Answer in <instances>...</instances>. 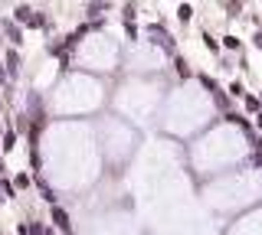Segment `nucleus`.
<instances>
[{"instance_id":"1","label":"nucleus","mask_w":262,"mask_h":235,"mask_svg":"<svg viewBox=\"0 0 262 235\" xmlns=\"http://www.w3.org/2000/svg\"><path fill=\"white\" fill-rule=\"evenodd\" d=\"M3 30H7V39H13V46H20V43H23V30H20V26H13V23H7Z\"/></svg>"},{"instance_id":"2","label":"nucleus","mask_w":262,"mask_h":235,"mask_svg":"<svg viewBox=\"0 0 262 235\" xmlns=\"http://www.w3.org/2000/svg\"><path fill=\"white\" fill-rule=\"evenodd\" d=\"M177 20L190 23V20H194V7H190V3H180V7H177Z\"/></svg>"},{"instance_id":"3","label":"nucleus","mask_w":262,"mask_h":235,"mask_svg":"<svg viewBox=\"0 0 262 235\" xmlns=\"http://www.w3.org/2000/svg\"><path fill=\"white\" fill-rule=\"evenodd\" d=\"M53 222L63 229V232H69V215L63 213V209H53Z\"/></svg>"},{"instance_id":"4","label":"nucleus","mask_w":262,"mask_h":235,"mask_svg":"<svg viewBox=\"0 0 262 235\" xmlns=\"http://www.w3.org/2000/svg\"><path fill=\"white\" fill-rule=\"evenodd\" d=\"M7 72H13V75L20 72V56L13 53V49H10V53H7Z\"/></svg>"},{"instance_id":"5","label":"nucleus","mask_w":262,"mask_h":235,"mask_svg":"<svg viewBox=\"0 0 262 235\" xmlns=\"http://www.w3.org/2000/svg\"><path fill=\"white\" fill-rule=\"evenodd\" d=\"M13 17H17V20H20V23H30L33 10H30V7H26V3H20V7H17V10H13Z\"/></svg>"},{"instance_id":"6","label":"nucleus","mask_w":262,"mask_h":235,"mask_svg":"<svg viewBox=\"0 0 262 235\" xmlns=\"http://www.w3.org/2000/svg\"><path fill=\"white\" fill-rule=\"evenodd\" d=\"M109 7H111V0H92L86 13H102V10H109Z\"/></svg>"},{"instance_id":"7","label":"nucleus","mask_w":262,"mask_h":235,"mask_svg":"<svg viewBox=\"0 0 262 235\" xmlns=\"http://www.w3.org/2000/svg\"><path fill=\"white\" fill-rule=\"evenodd\" d=\"M13 144H17V134H3V150H13Z\"/></svg>"},{"instance_id":"8","label":"nucleus","mask_w":262,"mask_h":235,"mask_svg":"<svg viewBox=\"0 0 262 235\" xmlns=\"http://www.w3.org/2000/svg\"><path fill=\"white\" fill-rule=\"evenodd\" d=\"M223 46H226V49H240V39H236V36H223Z\"/></svg>"},{"instance_id":"9","label":"nucleus","mask_w":262,"mask_h":235,"mask_svg":"<svg viewBox=\"0 0 262 235\" xmlns=\"http://www.w3.org/2000/svg\"><path fill=\"white\" fill-rule=\"evenodd\" d=\"M259 105H262L259 98H252V95H246V108H249V111H259Z\"/></svg>"},{"instance_id":"10","label":"nucleus","mask_w":262,"mask_h":235,"mask_svg":"<svg viewBox=\"0 0 262 235\" xmlns=\"http://www.w3.org/2000/svg\"><path fill=\"white\" fill-rule=\"evenodd\" d=\"M229 92H233V95H246V88H242V82H233V85H229Z\"/></svg>"},{"instance_id":"11","label":"nucleus","mask_w":262,"mask_h":235,"mask_svg":"<svg viewBox=\"0 0 262 235\" xmlns=\"http://www.w3.org/2000/svg\"><path fill=\"white\" fill-rule=\"evenodd\" d=\"M121 17H125V23H134V7H125V10H121Z\"/></svg>"},{"instance_id":"12","label":"nucleus","mask_w":262,"mask_h":235,"mask_svg":"<svg viewBox=\"0 0 262 235\" xmlns=\"http://www.w3.org/2000/svg\"><path fill=\"white\" fill-rule=\"evenodd\" d=\"M174 65H177V72H180V75H190V69H187V62H184V59H177Z\"/></svg>"},{"instance_id":"13","label":"nucleus","mask_w":262,"mask_h":235,"mask_svg":"<svg viewBox=\"0 0 262 235\" xmlns=\"http://www.w3.org/2000/svg\"><path fill=\"white\" fill-rule=\"evenodd\" d=\"M203 43H207V49H213V53H217L219 46H217V39H213V36H203Z\"/></svg>"},{"instance_id":"14","label":"nucleus","mask_w":262,"mask_h":235,"mask_svg":"<svg viewBox=\"0 0 262 235\" xmlns=\"http://www.w3.org/2000/svg\"><path fill=\"white\" fill-rule=\"evenodd\" d=\"M30 235H46V232L40 229V225H33V229H30Z\"/></svg>"},{"instance_id":"15","label":"nucleus","mask_w":262,"mask_h":235,"mask_svg":"<svg viewBox=\"0 0 262 235\" xmlns=\"http://www.w3.org/2000/svg\"><path fill=\"white\" fill-rule=\"evenodd\" d=\"M252 39H256V46H259V49H262V33H256V36H252Z\"/></svg>"},{"instance_id":"16","label":"nucleus","mask_w":262,"mask_h":235,"mask_svg":"<svg viewBox=\"0 0 262 235\" xmlns=\"http://www.w3.org/2000/svg\"><path fill=\"white\" fill-rule=\"evenodd\" d=\"M259 101H262V98H259Z\"/></svg>"}]
</instances>
